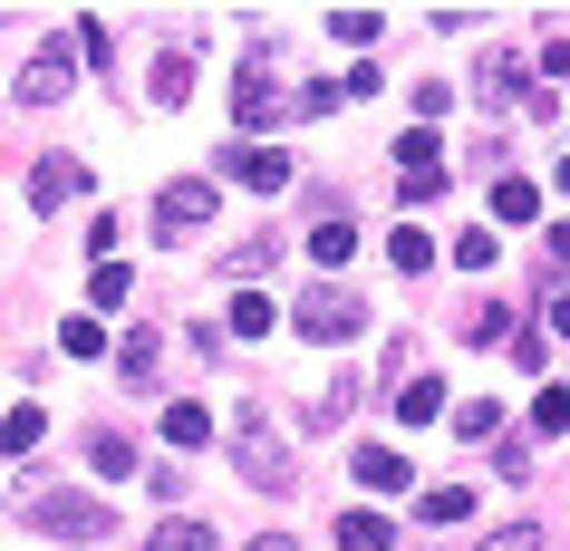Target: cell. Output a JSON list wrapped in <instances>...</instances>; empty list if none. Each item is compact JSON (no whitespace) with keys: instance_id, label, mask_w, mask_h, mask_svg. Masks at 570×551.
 I'll list each match as a JSON object with an SVG mask.
<instances>
[{"instance_id":"1","label":"cell","mask_w":570,"mask_h":551,"mask_svg":"<svg viewBox=\"0 0 570 551\" xmlns=\"http://www.w3.org/2000/svg\"><path fill=\"white\" fill-rule=\"evenodd\" d=\"M233 464H242V484H262V493H291V484H301V464L281 455V435H271L252 406L233 416Z\"/></svg>"},{"instance_id":"2","label":"cell","mask_w":570,"mask_h":551,"mask_svg":"<svg viewBox=\"0 0 570 551\" xmlns=\"http://www.w3.org/2000/svg\"><path fill=\"white\" fill-rule=\"evenodd\" d=\"M358 329H367V301H358V291L320 281V291L301 301V338H330V348H338V338H358Z\"/></svg>"},{"instance_id":"3","label":"cell","mask_w":570,"mask_h":551,"mask_svg":"<svg viewBox=\"0 0 570 551\" xmlns=\"http://www.w3.org/2000/svg\"><path fill=\"white\" fill-rule=\"evenodd\" d=\"M39 532H59V542H107L117 522L97 493H39Z\"/></svg>"},{"instance_id":"4","label":"cell","mask_w":570,"mask_h":551,"mask_svg":"<svg viewBox=\"0 0 570 551\" xmlns=\"http://www.w3.org/2000/svg\"><path fill=\"white\" fill-rule=\"evenodd\" d=\"M204 223H213V184H165V194H155V233H165V243H194Z\"/></svg>"},{"instance_id":"5","label":"cell","mask_w":570,"mask_h":551,"mask_svg":"<svg viewBox=\"0 0 570 551\" xmlns=\"http://www.w3.org/2000/svg\"><path fill=\"white\" fill-rule=\"evenodd\" d=\"M223 175L252 184V194H281V184H291V155L281 146H223Z\"/></svg>"},{"instance_id":"6","label":"cell","mask_w":570,"mask_h":551,"mask_svg":"<svg viewBox=\"0 0 570 551\" xmlns=\"http://www.w3.org/2000/svg\"><path fill=\"white\" fill-rule=\"evenodd\" d=\"M78 194H88V165H78V155H49V165L30 175V204H39V214H59V204H78Z\"/></svg>"},{"instance_id":"7","label":"cell","mask_w":570,"mask_h":551,"mask_svg":"<svg viewBox=\"0 0 570 551\" xmlns=\"http://www.w3.org/2000/svg\"><path fill=\"white\" fill-rule=\"evenodd\" d=\"M233 107H242V126H271L281 107H291V88H281L271 68H242V78H233Z\"/></svg>"},{"instance_id":"8","label":"cell","mask_w":570,"mask_h":551,"mask_svg":"<svg viewBox=\"0 0 570 551\" xmlns=\"http://www.w3.org/2000/svg\"><path fill=\"white\" fill-rule=\"evenodd\" d=\"M348 464H358V484L377 493V503H387V493H406V484H416V464L396 455V445H358V455H348Z\"/></svg>"},{"instance_id":"9","label":"cell","mask_w":570,"mask_h":551,"mask_svg":"<svg viewBox=\"0 0 570 551\" xmlns=\"http://www.w3.org/2000/svg\"><path fill=\"white\" fill-rule=\"evenodd\" d=\"M68 78H78V68H68V39H49V49L30 59V78H20V97H30V107H49V97H68Z\"/></svg>"},{"instance_id":"10","label":"cell","mask_w":570,"mask_h":551,"mask_svg":"<svg viewBox=\"0 0 570 551\" xmlns=\"http://www.w3.org/2000/svg\"><path fill=\"white\" fill-rule=\"evenodd\" d=\"M464 513H474V493H464V484H425L416 493V522H425V532H454Z\"/></svg>"},{"instance_id":"11","label":"cell","mask_w":570,"mask_h":551,"mask_svg":"<svg viewBox=\"0 0 570 551\" xmlns=\"http://www.w3.org/2000/svg\"><path fill=\"white\" fill-rule=\"evenodd\" d=\"M348 406H358V377H330V387L309 397V416H301V426H309V435H330L338 416H348Z\"/></svg>"},{"instance_id":"12","label":"cell","mask_w":570,"mask_h":551,"mask_svg":"<svg viewBox=\"0 0 570 551\" xmlns=\"http://www.w3.org/2000/svg\"><path fill=\"white\" fill-rule=\"evenodd\" d=\"M165 445H213V406L175 397V406H165Z\"/></svg>"},{"instance_id":"13","label":"cell","mask_w":570,"mask_h":551,"mask_svg":"<svg viewBox=\"0 0 570 551\" xmlns=\"http://www.w3.org/2000/svg\"><path fill=\"white\" fill-rule=\"evenodd\" d=\"M387 542H396V522H387V513H367V503L338 522V551H387Z\"/></svg>"},{"instance_id":"14","label":"cell","mask_w":570,"mask_h":551,"mask_svg":"<svg viewBox=\"0 0 570 551\" xmlns=\"http://www.w3.org/2000/svg\"><path fill=\"white\" fill-rule=\"evenodd\" d=\"M396 416H406V426H435V416H445V387H435V377H406V387H396Z\"/></svg>"},{"instance_id":"15","label":"cell","mask_w":570,"mask_h":551,"mask_svg":"<svg viewBox=\"0 0 570 551\" xmlns=\"http://www.w3.org/2000/svg\"><path fill=\"white\" fill-rule=\"evenodd\" d=\"M39 435H49V416H39V406H10V416H0V455H30Z\"/></svg>"},{"instance_id":"16","label":"cell","mask_w":570,"mask_h":551,"mask_svg":"<svg viewBox=\"0 0 570 551\" xmlns=\"http://www.w3.org/2000/svg\"><path fill=\"white\" fill-rule=\"evenodd\" d=\"M184 97H194V59H155V107H184Z\"/></svg>"},{"instance_id":"17","label":"cell","mask_w":570,"mask_h":551,"mask_svg":"<svg viewBox=\"0 0 570 551\" xmlns=\"http://www.w3.org/2000/svg\"><path fill=\"white\" fill-rule=\"evenodd\" d=\"M146 542H155V551H223V542L204 532V522H184V513H175V522H155Z\"/></svg>"},{"instance_id":"18","label":"cell","mask_w":570,"mask_h":551,"mask_svg":"<svg viewBox=\"0 0 570 551\" xmlns=\"http://www.w3.org/2000/svg\"><path fill=\"white\" fill-rule=\"evenodd\" d=\"M271 329H281V309H271L262 291H242L233 301V338H271Z\"/></svg>"},{"instance_id":"19","label":"cell","mask_w":570,"mask_h":551,"mask_svg":"<svg viewBox=\"0 0 570 551\" xmlns=\"http://www.w3.org/2000/svg\"><path fill=\"white\" fill-rule=\"evenodd\" d=\"M522 435H570V387H541L532 397V426Z\"/></svg>"},{"instance_id":"20","label":"cell","mask_w":570,"mask_h":551,"mask_svg":"<svg viewBox=\"0 0 570 551\" xmlns=\"http://www.w3.org/2000/svg\"><path fill=\"white\" fill-rule=\"evenodd\" d=\"M396 165H406V175H425V165H445V136H435V126H416V136H396Z\"/></svg>"},{"instance_id":"21","label":"cell","mask_w":570,"mask_h":551,"mask_svg":"<svg viewBox=\"0 0 570 551\" xmlns=\"http://www.w3.org/2000/svg\"><path fill=\"white\" fill-rule=\"evenodd\" d=\"M493 214H503V223H532V214H541V194H532L522 175H503V184H493Z\"/></svg>"},{"instance_id":"22","label":"cell","mask_w":570,"mask_h":551,"mask_svg":"<svg viewBox=\"0 0 570 551\" xmlns=\"http://www.w3.org/2000/svg\"><path fill=\"white\" fill-rule=\"evenodd\" d=\"M387 262H396V272H425V262H435V243H425L416 223H396V233H387Z\"/></svg>"},{"instance_id":"23","label":"cell","mask_w":570,"mask_h":551,"mask_svg":"<svg viewBox=\"0 0 570 551\" xmlns=\"http://www.w3.org/2000/svg\"><path fill=\"white\" fill-rule=\"evenodd\" d=\"M88 464L107 474V484H117V474H136V445H126V435H97V445H88Z\"/></svg>"},{"instance_id":"24","label":"cell","mask_w":570,"mask_h":551,"mask_svg":"<svg viewBox=\"0 0 570 551\" xmlns=\"http://www.w3.org/2000/svg\"><path fill=\"white\" fill-rule=\"evenodd\" d=\"M309 252H320V262H330V272H338V262L358 252V233H348V223H320V233H309Z\"/></svg>"},{"instance_id":"25","label":"cell","mask_w":570,"mask_h":551,"mask_svg":"<svg viewBox=\"0 0 570 551\" xmlns=\"http://www.w3.org/2000/svg\"><path fill=\"white\" fill-rule=\"evenodd\" d=\"M330 39H348V49H367V39H377V10H330Z\"/></svg>"},{"instance_id":"26","label":"cell","mask_w":570,"mask_h":551,"mask_svg":"<svg viewBox=\"0 0 570 551\" xmlns=\"http://www.w3.org/2000/svg\"><path fill=\"white\" fill-rule=\"evenodd\" d=\"M126 291H136V281H126L117 262H97V281H88V301H97V309H126Z\"/></svg>"},{"instance_id":"27","label":"cell","mask_w":570,"mask_h":551,"mask_svg":"<svg viewBox=\"0 0 570 551\" xmlns=\"http://www.w3.org/2000/svg\"><path fill=\"white\" fill-rule=\"evenodd\" d=\"M512 358H522V377H541V358H551V338H541L532 319H522V329H512Z\"/></svg>"},{"instance_id":"28","label":"cell","mask_w":570,"mask_h":551,"mask_svg":"<svg viewBox=\"0 0 570 551\" xmlns=\"http://www.w3.org/2000/svg\"><path fill=\"white\" fill-rule=\"evenodd\" d=\"M474 551H541V532H532V522H503V532H483Z\"/></svg>"},{"instance_id":"29","label":"cell","mask_w":570,"mask_h":551,"mask_svg":"<svg viewBox=\"0 0 570 551\" xmlns=\"http://www.w3.org/2000/svg\"><path fill=\"white\" fill-rule=\"evenodd\" d=\"M493 474H512V484H522V474H532V435H503V455H493Z\"/></svg>"},{"instance_id":"30","label":"cell","mask_w":570,"mask_h":551,"mask_svg":"<svg viewBox=\"0 0 570 551\" xmlns=\"http://www.w3.org/2000/svg\"><path fill=\"white\" fill-rule=\"evenodd\" d=\"M551 329H561V338H570V291H551Z\"/></svg>"},{"instance_id":"31","label":"cell","mask_w":570,"mask_h":551,"mask_svg":"<svg viewBox=\"0 0 570 551\" xmlns=\"http://www.w3.org/2000/svg\"><path fill=\"white\" fill-rule=\"evenodd\" d=\"M252 551H301V542H291V532H262V542H252Z\"/></svg>"},{"instance_id":"32","label":"cell","mask_w":570,"mask_h":551,"mask_svg":"<svg viewBox=\"0 0 570 551\" xmlns=\"http://www.w3.org/2000/svg\"><path fill=\"white\" fill-rule=\"evenodd\" d=\"M561 194H570V165H561Z\"/></svg>"}]
</instances>
